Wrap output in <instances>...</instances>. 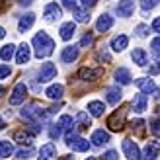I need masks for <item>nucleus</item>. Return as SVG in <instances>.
I'll return each mask as SVG.
<instances>
[{
  "label": "nucleus",
  "instance_id": "1",
  "mask_svg": "<svg viewBox=\"0 0 160 160\" xmlns=\"http://www.w3.org/2000/svg\"><path fill=\"white\" fill-rule=\"evenodd\" d=\"M31 45H33V51H35V57L37 59L49 57V55L53 53V49H55V43H53V39L49 37L47 31H39V33L33 37Z\"/></svg>",
  "mask_w": 160,
  "mask_h": 160
},
{
  "label": "nucleus",
  "instance_id": "2",
  "mask_svg": "<svg viewBox=\"0 0 160 160\" xmlns=\"http://www.w3.org/2000/svg\"><path fill=\"white\" fill-rule=\"evenodd\" d=\"M67 145L72 148V150H78V152H86L88 148H90V142H88L86 139H82V137H76V133H67Z\"/></svg>",
  "mask_w": 160,
  "mask_h": 160
},
{
  "label": "nucleus",
  "instance_id": "3",
  "mask_svg": "<svg viewBox=\"0 0 160 160\" xmlns=\"http://www.w3.org/2000/svg\"><path fill=\"white\" fill-rule=\"evenodd\" d=\"M121 148H123L125 156L129 158V160H141V150H139V145H137L135 141L125 139V141L121 142Z\"/></svg>",
  "mask_w": 160,
  "mask_h": 160
},
{
  "label": "nucleus",
  "instance_id": "4",
  "mask_svg": "<svg viewBox=\"0 0 160 160\" xmlns=\"http://www.w3.org/2000/svg\"><path fill=\"white\" fill-rule=\"evenodd\" d=\"M26 94H28V86L20 82L16 84V88L12 90V96H10V106H20V103L26 100Z\"/></svg>",
  "mask_w": 160,
  "mask_h": 160
},
{
  "label": "nucleus",
  "instance_id": "5",
  "mask_svg": "<svg viewBox=\"0 0 160 160\" xmlns=\"http://www.w3.org/2000/svg\"><path fill=\"white\" fill-rule=\"evenodd\" d=\"M55 76H57V67L53 62H43L41 68H39V80L41 82H49Z\"/></svg>",
  "mask_w": 160,
  "mask_h": 160
},
{
  "label": "nucleus",
  "instance_id": "6",
  "mask_svg": "<svg viewBox=\"0 0 160 160\" xmlns=\"http://www.w3.org/2000/svg\"><path fill=\"white\" fill-rule=\"evenodd\" d=\"M135 86L141 90V94H152L156 90V86H154V80L152 78H137L135 80Z\"/></svg>",
  "mask_w": 160,
  "mask_h": 160
},
{
  "label": "nucleus",
  "instance_id": "7",
  "mask_svg": "<svg viewBox=\"0 0 160 160\" xmlns=\"http://www.w3.org/2000/svg\"><path fill=\"white\" fill-rule=\"evenodd\" d=\"M123 121H125V109L121 111H115L113 115H111L108 119V125H109V129H113V131H119L123 127Z\"/></svg>",
  "mask_w": 160,
  "mask_h": 160
},
{
  "label": "nucleus",
  "instance_id": "8",
  "mask_svg": "<svg viewBox=\"0 0 160 160\" xmlns=\"http://www.w3.org/2000/svg\"><path fill=\"white\" fill-rule=\"evenodd\" d=\"M31 59V47L28 43H23L18 47V53H16V62L18 65H26V62Z\"/></svg>",
  "mask_w": 160,
  "mask_h": 160
},
{
  "label": "nucleus",
  "instance_id": "9",
  "mask_svg": "<svg viewBox=\"0 0 160 160\" xmlns=\"http://www.w3.org/2000/svg\"><path fill=\"white\" fill-rule=\"evenodd\" d=\"M115 10H117V14L121 16V18H129L133 14V10H135V4H133V0H119Z\"/></svg>",
  "mask_w": 160,
  "mask_h": 160
},
{
  "label": "nucleus",
  "instance_id": "10",
  "mask_svg": "<svg viewBox=\"0 0 160 160\" xmlns=\"http://www.w3.org/2000/svg\"><path fill=\"white\" fill-rule=\"evenodd\" d=\"M55 158H57V148H55L53 142L43 145L41 150H39V158L37 160H55Z\"/></svg>",
  "mask_w": 160,
  "mask_h": 160
},
{
  "label": "nucleus",
  "instance_id": "11",
  "mask_svg": "<svg viewBox=\"0 0 160 160\" xmlns=\"http://www.w3.org/2000/svg\"><path fill=\"white\" fill-rule=\"evenodd\" d=\"M78 53H80V49H78V47H74V45L65 47L62 53H61V61L62 62H74L78 59Z\"/></svg>",
  "mask_w": 160,
  "mask_h": 160
},
{
  "label": "nucleus",
  "instance_id": "12",
  "mask_svg": "<svg viewBox=\"0 0 160 160\" xmlns=\"http://www.w3.org/2000/svg\"><path fill=\"white\" fill-rule=\"evenodd\" d=\"M61 16H62V12L57 4H47L45 6V20L47 22H57V20H61Z\"/></svg>",
  "mask_w": 160,
  "mask_h": 160
},
{
  "label": "nucleus",
  "instance_id": "13",
  "mask_svg": "<svg viewBox=\"0 0 160 160\" xmlns=\"http://www.w3.org/2000/svg\"><path fill=\"white\" fill-rule=\"evenodd\" d=\"M106 100L111 103V106H117V103L121 102V90H119V86L106 88Z\"/></svg>",
  "mask_w": 160,
  "mask_h": 160
},
{
  "label": "nucleus",
  "instance_id": "14",
  "mask_svg": "<svg viewBox=\"0 0 160 160\" xmlns=\"http://www.w3.org/2000/svg\"><path fill=\"white\" fill-rule=\"evenodd\" d=\"M131 72H129V68H125V67H121V68H117L115 70V82L119 84V86H127V84H131Z\"/></svg>",
  "mask_w": 160,
  "mask_h": 160
},
{
  "label": "nucleus",
  "instance_id": "15",
  "mask_svg": "<svg viewBox=\"0 0 160 160\" xmlns=\"http://www.w3.org/2000/svg\"><path fill=\"white\" fill-rule=\"evenodd\" d=\"M158 152H160V142H156V141H150L148 145L145 147V158L142 160H156V156H158Z\"/></svg>",
  "mask_w": 160,
  "mask_h": 160
},
{
  "label": "nucleus",
  "instance_id": "16",
  "mask_svg": "<svg viewBox=\"0 0 160 160\" xmlns=\"http://www.w3.org/2000/svg\"><path fill=\"white\" fill-rule=\"evenodd\" d=\"M111 26H113V18H111L109 14H102L100 18H98V22H96V29L98 31H108V29H111Z\"/></svg>",
  "mask_w": 160,
  "mask_h": 160
},
{
  "label": "nucleus",
  "instance_id": "17",
  "mask_svg": "<svg viewBox=\"0 0 160 160\" xmlns=\"http://www.w3.org/2000/svg\"><path fill=\"white\" fill-rule=\"evenodd\" d=\"M96 147H102V145H108L109 142V133L108 131H103V129H98V131H94L92 133V139H90Z\"/></svg>",
  "mask_w": 160,
  "mask_h": 160
},
{
  "label": "nucleus",
  "instance_id": "18",
  "mask_svg": "<svg viewBox=\"0 0 160 160\" xmlns=\"http://www.w3.org/2000/svg\"><path fill=\"white\" fill-rule=\"evenodd\" d=\"M45 94H47L49 100H61L62 94H65V86H62V84H53V86H49L45 90Z\"/></svg>",
  "mask_w": 160,
  "mask_h": 160
},
{
  "label": "nucleus",
  "instance_id": "19",
  "mask_svg": "<svg viewBox=\"0 0 160 160\" xmlns=\"http://www.w3.org/2000/svg\"><path fill=\"white\" fill-rule=\"evenodd\" d=\"M102 72H103L102 68H80L78 76L82 80H96V78L102 76Z\"/></svg>",
  "mask_w": 160,
  "mask_h": 160
},
{
  "label": "nucleus",
  "instance_id": "20",
  "mask_svg": "<svg viewBox=\"0 0 160 160\" xmlns=\"http://www.w3.org/2000/svg\"><path fill=\"white\" fill-rule=\"evenodd\" d=\"M33 22H35V14L28 12L26 16H22V18H20V22H18V29H20V31H28L31 26H33Z\"/></svg>",
  "mask_w": 160,
  "mask_h": 160
},
{
  "label": "nucleus",
  "instance_id": "21",
  "mask_svg": "<svg viewBox=\"0 0 160 160\" xmlns=\"http://www.w3.org/2000/svg\"><path fill=\"white\" fill-rule=\"evenodd\" d=\"M74 29H76V23H74V22H67V23H62V26H61V39L68 41V39L74 35Z\"/></svg>",
  "mask_w": 160,
  "mask_h": 160
},
{
  "label": "nucleus",
  "instance_id": "22",
  "mask_svg": "<svg viewBox=\"0 0 160 160\" xmlns=\"http://www.w3.org/2000/svg\"><path fill=\"white\" fill-rule=\"evenodd\" d=\"M127 43H129V37L127 35H117V37L111 39V49L119 53V51H123L127 47Z\"/></svg>",
  "mask_w": 160,
  "mask_h": 160
},
{
  "label": "nucleus",
  "instance_id": "23",
  "mask_svg": "<svg viewBox=\"0 0 160 160\" xmlns=\"http://www.w3.org/2000/svg\"><path fill=\"white\" fill-rule=\"evenodd\" d=\"M103 109H106V106H103V102H98V100H94L88 103V113L94 115V117H100L103 113Z\"/></svg>",
  "mask_w": 160,
  "mask_h": 160
},
{
  "label": "nucleus",
  "instance_id": "24",
  "mask_svg": "<svg viewBox=\"0 0 160 160\" xmlns=\"http://www.w3.org/2000/svg\"><path fill=\"white\" fill-rule=\"evenodd\" d=\"M131 59L137 62L139 67H145L147 62H148V55H147V51H142V49H135L131 53Z\"/></svg>",
  "mask_w": 160,
  "mask_h": 160
},
{
  "label": "nucleus",
  "instance_id": "25",
  "mask_svg": "<svg viewBox=\"0 0 160 160\" xmlns=\"http://www.w3.org/2000/svg\"><path fill=\"white\" fill-rule=\"evenodd\" d=\"M133 108H135V111L137 113H142V111L147 109V96L145 94H137L133 98Z\"/></svg>",
  "mask_w": 160,
  "mask_h": 160
},
{
  "label": "nucleus",
  "instance_id": "26",
  "mask_svg": "<svg viewBox=\"0 0 160 160\" xmlns=\"http://www.w3.org/2000/svg\"><path fill=\"white\" fill-rule=\"evenodd\" d=\"M14 55H16V45L14 43H8V45H4L2 49H0V59L2 61H10Z\"/></svg>",
  "mask_w": 160,
  "mask_h": 160
},
{
  "label": "nucleus",
  "instance_id": "27",
  "mask_svg": "<svg viewBox=\"0 0 160 160\" xmlns=\"http://www.w3.org/2000/svg\"><path fill=\"white\" fill-rule=\"evenodd\" d=\"M14 152V147L10 141H0V158H8Z\"/></svg>",
  "mask_w": 160,
  "mask_h": 160
},
{
  "label": "nucleus",
  "instance_id": "28",
  "mask_svg": "<svg viewBox=\"0 0 160 160\" xmlns=\"http://www.w3.org/2000/svg\"><path fill=\"white\" fill-rule=\"evenodd\" d=\"M14 141H18V142H22V145H29L31 142V135L29 133H26V131H16L14 133Z\"/></svg>",
  "mask_w": 160,
  "mask_h": 160
},
{
  "label": "nucleus",
  "instance_id": "29",
  "mask_svg": "<svg viewBox=\"0 0 160 160\" xmlns=\"http://www.w3.org/2000/svg\"><path fill=\"white\" fill-rule=\"evenodd\" d=\"M57 125L61 127V129H72V125H74V119L70 117V115H62L59 121H57Z\"/></svg>",
  "mask_w": 160,
  "mask_h": 160
},
{
  "label": "nucleus",
  "instance_id": "30",
  "mask_svg": "<svg viewBox=\"0 0 160 160\" xmlns=\"http://www.w3.org/2000/svg\"><path fill=\"white\" fill-rule=\"evenodd\" d=\"M76 121H80V123H82V127H90V125H92V121H90V115H88L86 111H80V113L76 115Z\"/></svg>",
  "mask_w": 160,
  "mask_h": 160
},
{
  "label": "nucleus",
  "instance_id": "31",
  "mask_svg": "<svg viewBox=\"0 0 160 160\" xmlns=\"http://www.w3.org/2000/svg\"><path fill=\"white\" fill-rule=\"evenodd\" d=\"M31 154H33V148H31V147H28V148H20L18 152H16V156H18L20 160H28Z\"/></svg>",
  "mask_w": 160,
  "mask_h": 160
},
{
  "label": "nucleus",
  "instance_id": "32",
  "mask_svg": "<svg viewBox=\"0 0 160 160\" xmlns=\"http://www.w3.org/2000/svg\"><path fill=\"white\" fill-rule=\"evenodd\" d=\"M74 20L76 22H88L90 16H88V12H84V10H74Z\"/></svg>",
  "mask_w": 160,
  "mask_h": 160
},
{
  "label": "nucleus",
  "instance_id": "33",
  "mask_svg": "<svg viewBox=\"0 0 160 160\" xmlns=\"http://www.w3.org/2000/svg\"><path fill=\"white\" fill-rule=\"evenodd\" d=\"M158 2H160V0H141V6H142V10L147 12V10H152Z\"/></svg>",
  "mask_w": 160,
  "mask_h": 160
},
{
  "label": "nucleus",
  "instance_id": "34",
  "mask_svg": "<svg viewBox=\"0 0 160 160\" xmlns=\"http://www.w3.org/2000/svg\"><path fill=\"white\" fill-rule=\"evenodd\" d=\"M61 133H62L61 127H59V125H53V127H51V131H49V137L55 141V139H59V137H61Z\"/></svg>",
  "mask_w": 160,
  "mask_h": 160
},
{
  "label": "nucleus",
  "instance_id": "35",
  "mask_svg": "<svg viewBox=\"0 0 160 160\" xmlns=\"http://www.w3.org/2000/svg\"><path fill=\"white\" fill-rule=\"evenodd\" d=\"M98 61L100 62H111V55L108 51H100L98 53Z\"/></svg>",
  "mask_w": 160,
  "mask_h": 160
},
{
  "label": "nucleus",
  "instance_id": "36",
  "mask_svg": "<svg viewBox=\"0 0 160 160\" xmlns=\"http://www.w3.org/2000/svg\"><path fill=\"white\" fill-rule=\"evenodd\" d=\"M92 41H94V35H92V33H86V35L82 37V41H80V47H88V45H92Z\"/></svg>",
  "mask_w": 160,
  "mask_h": 160
},
{
  "label": "nucleus",
  "instance_id": "37",
  "mask_svg": "<svg viewBox=\"0 0 160 160\" xmlns=\"http://www.w3.org/2000/svg\"><path fill=\"white\" fill-rule=\"evenodd\" d=\"M12 74V68L8 67V65H0V78H6V76H10Z\"/></svg>",
  "mask_w": 160,
  "mask_h": 160
},
{
  "label": "nucleus",
  "instance_id": "38",
  "mask_svg": "<svg viewBox=\"0 0 160 160\" xmlns=\"http://www.w3.org/2000/svg\"><path fill=\"white\" fill-rule=\"evenodd\" d=\"M142 129H145V121H141V119L133 121V131H137V133L141 135V133H142Z\"/></svg>",
  "mask_w": 160,
  "mask_h": 160
},
{
  "label": "nucleus",
  "instance_id": "39",
  "mask_svg": "<svg viewBox=\"0 0 160 160\" xmlns=\"http://www.w3.org/2000/svg\"><path fill=\"white\" fill-rule=\"evenodd\" d=\"M137 35H139V37H147V35H148V28L145 26V23L137 26Z\"/></svg>",
  "mask_w": 160,
  "mask_h": 160
},
{
  "label": "nucleus",
  "instance_id": "40",
  "mask_svg": "<svg viewBox=\"0 0 160 160\" xmlns=\"http://www.w3.org/2000/svg\"><path fill=\"white\" fill-rule=\"evenodd\" d=\"M117 158H119V156H117L115 150H108V152L102 156V160H117Z\"/></svg>",
  "mask_w": 160,
  "mask_h": 160
},
{
  "label": "nucleus",
  "instance_id": "41",
  "mask_svg": "<svg viewBox=\"0 0 160 160\" xmlns=\"http://www.w3.org/2000/svg\"><path fill=\"white\" fill-rule=\"evenodd\" d=\"M62 6L68 10H76V0H62Z\"/></svg>",
  "mask_w": 160,
  "mask_h": 160
},
{
  "label": "nucleus",
  "instance_id": "42",
  "mask_svg": "<svg viewBox=\"0 0 160 160\" xmlns=\"http://www.w3.org/2000/svg\"><path fill=\"white\" fill-rule=\"evenodd\" d=\"M150 47H152V51L160 53V37H154L152 41H150Z\"/></svg>",
  "mask_w": 160,
  "mask_h": 160
},
{
  "label": "nucleus",
  "instance_id": "43",
  "mask_svg": "<svg viewBox=\"0 0 160 160\" xmlns=\"http://www.w3.org/2000/svg\"><path fill=\"white\" fill-rule=\"evenodd\" d=\"M96 4H98V0H82V6L86 8V10L92 8V6H96Z\"/></svg>",
  "mask_w": 160,
  "mask_h": 160
},
{
  "label": "nucleus",
  "instance_id": "44",
  "mask_svg": "<svg viewBox=\"0 0 160 160\" xmlns=\"http://www.w3.org/2000/svg\"><path fill=\"white\" fill-rule=\"evenodd\" d=\"M150 125H152V127H150V129H152L154 133H160V119H154V121L150 123Z\"/></svg>",
  "mask_w": 160,
  "mask_h": 160
},
{
  "label": "nucleus",
  "instance_id": "45",
  "mask_svg": "<svg viewBox=\"0 0 160 160\" xmlns=\"http://www.w3.org/2000/svg\"><path fill=\"white\" fill-rule=\"evenodd\" d=\"M152 29L156 31V33H160V16H158V18L152 22Z\"/></svg>",
  "mask_w": 160,
  "mask_h": 160
},
{
  "label": "nucleus",
  "instance_id": "46",
  "mask_svg": "<svg viewBox=\"0 0 160 160\" xmlns=\"http://www.w3.org/2000/svg\"><path fill=\"white\" fill-rule=\"evenodd\" d=\"M4 37H6V31H4V28H2V26H0V41H2Z\"/></svg>",
  "mask_w": 160,
  "mask_h": 160
},
{
  "label": "nucleus",
  "instance_id": "47",
  "mask_svg": "<svg viewBox=\"0 0 160 160\" xmlns=\"http://www.w3.org/2000/svg\"><path fill=\"white\" fill-rule=\"evenodd\" d=\"M31 2H33V0H20V4H26V6H29Z\"/></svg>",
  "mask_w": 160,
  "mask_h": 160
},
{
  "label": "nucleus",
  "instance_id": "48",
  "mask_svg": "<svg viewBox=\"0 0 160 160\" xmlns=\"http://www.w3.org/2000/svg\"><path fill=\"white\" fill-rule=\"evenodd\" d=\"M4 94H6V88H4V86H0V98H2Z\"/></svg>",
  "mask_w": 160,
  "mask_h": 160
},
{
  "label": "nucleus",
  "instance_id": "49",
  "mask_svg": "<svg viewBox=\"0 0 160 160\" xmlns=\"http://www.w3.org/2000/svg\"><path fill=\"white\" fill-rule=\"evenodd\" d=\"M4 125H6V123H4V119H2V117H0V131H2V129H4Z\"/></svg>",
  "mask_w": 160,
  "mask_h": 160
},
{
  "label": "nucleus",
  "instance_id": "50",
  "mask_svg": "<svg viewBox=\"0 0 160 160\" xmlns=\"http://www.w3.org/2000/svg\"><path fill=\"white\" fill-rule=\"evenodd\" d=\"M8 2H10V0H0V8H2V6H6Z\"/></svg>",
  "mask_w": 160,
  "mask_h": 160
},
{
  "label": "nucleus",
  "instance_id": "51",
  "mask_svg": "<svg viewBox=\"0 0 160 160\" xmlns=\"http://www.w3.org/2000/svg\"><path fill=\"white\" fill-rule=\"evenodd\" d=\"M62 160H74V156H65Z\"/></svg>",
  "mask_w": 160,
  "mask_h": 160
},
{
  "label": "nucleus",
  "instance_id": "52",
  "mask_svg": "<svg viewBox=\"0 0 160 160\" xmlns=\"http://www.w3.org/2000/svg\"><path fill=\"white\" fill-rule=\"evenodd\" d=\"M154 96H156V98H160V88H158V90H156V94H154Z\"/></svg>",
  "mask_w": 160,
  "mask_h": 160
},
{
  "label": "nucleus",
  "instance_id": "53",
  "mask_svg": "<svg viewBox=\"0 0 160 160\" xmlns=\"http://www.w3.org/2000/svg\"><path fill=\"white\" fill-rule=\"evenodd\" d=\"M86 160H96V158H94V156H88V158H86Z\"/></svg>",
  "mask_w": 160,
  "mask_h": 160
}]
</instances>
